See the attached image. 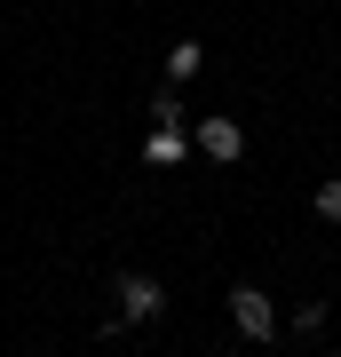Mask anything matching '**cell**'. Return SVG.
Listing matches in <instances>:
<instances>
[{
    "mask_svg": "<svg viewBox=\"0 0 341 357\" xmlns=\"http://www.w3.org/2000/svg\"><path fill=\"white\" fill-rule=\"evenodd\" d=\"M333 357H341V349H333Z\"/></svg>",
    "mask_w": 341,
    "mask_h": 357,
    "instance_id": "cell-9",
    "label": "cell"
},
{
    "mask_svg": "<svg viewBox=\"0 0 341 357\" xmlns=\"http://www.w3.org/2000/svg\"><path fill=\"white\" fill-rule=\"evenodd\" d=\"M199 72H206V48L199 40H175V48H167V88H190Z\"/></svg>",
    "mask_w": 341,
    "mask_h": 357,
    "instance_id": "cell-4",
    "label": "cell"
},
{
    "mask_svg": "<svg viewBox=\"0 0 341 357\" xmlns=\"http://www.w3.org/2000/svg\"><path fill=\"white\" fill-rule=\"evenodd\" d=\"M143 159H151V167H175V159H183V128H151Z\"/></svg>",
    "mask_w": 341,
    "mask_h": 357,
    "instance_id": "cell-6",
    "label": "cell"
},
{
    "mask_svg": "<svg viewBox=\"0 0 341 357\" xmlns=\"http://www.w3.org/2000/svg\"><path fill=\"white\" fill-rule=\"evenodd\" d=\"M199 151L230 167V159H238V151H246V128H238V119H199Z\"/></svg>",
    "mask_w": 341,
    "mask_h": 357,
    "instance_id": "cell-3",
    "label": "cell"
},
{
    "mask_svg": "<svg viewBox=\"0 0 341 357\" xmlns=\"http://www.w3.org/2000/svg\"><path fill=\"white\" fill-rule=\"evenodd\" d=\"M159 310H167V286L143 278V270H127V278H119V318H127V326H151Z\"/></svg>",
    "mask_w": 341,
    "mask_h": 357,
    "instance_id": "cell-2",
    "label": "cell"
},
{
    "mask_svg": "<svg viewBox=\"0 0 341 357\" xmlns=\"http://www.w3.org/2000/svg\"><path fill=\"white\" fill-rule=\"evenodd\" d=\"M151 119H159V128H183V88H159L151 96Z\"/></svg>",
    "mask_w": 341,
    "mask_h": 357,
    "instance_id": "cell-7",
    "label": "cell"
},
{
    "mask_svg": "<svg viewBox=\"0 0 341 357\" xmlns=\"http://www.w3.org/2000/svg\"><path fill=\"white\" fill-rule=\"evenodd\" d=\"M317 215H326V222H341V175H333V183H317Z\"/></svg>",
    "mask_w": 341,
    "mask_h": 357,
    "instance_id": "cell-8",
    "label": "cell"
},
{
    "mask_svg": "<svg viewBox=\"0 0 341 357\" xmlns=\"http://www.w3.org/2000/svg\"><path fill=\"white\" fill-rule=\"evenodd\" d=\"M230 326H238L254 349H262V342H270V333H278L286 318H278V302H270L262 286H230Z\"/></svg>",
    "mask_w": 341,
    "mask_h": 357,
    "instance_id": "cell-1",
    "label": "cell"
},
{
    "mask_svg": "<svg viewBox=\"0 0 341 357\" xmlns=\"http://www.w3.org/2000/svg\"><path fill=\"white\" fill-rule=\"evenodd\" d=\"M326 318H333L326 302H302V310H286V333H302V342H317V333H326Z\"/></svg>",
    "mask_w": 341,
    "mask_h": 357,
    "instance_id": "cell-5",
    "label": "cell"
}]
</instances>
